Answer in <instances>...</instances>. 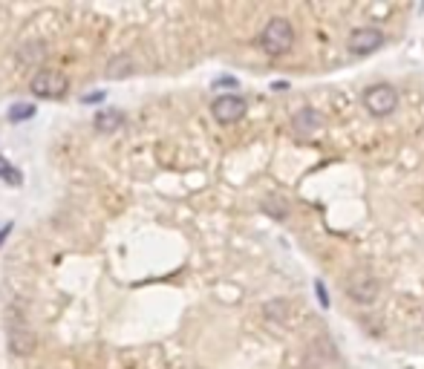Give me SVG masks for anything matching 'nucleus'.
<instances>
[{
    "label": "nucleus",
    "instance_id": "nucleus-1",
    "mask_svg": "<svg viewBox=\"0 0 424 369\" xmlns=\"http://www.w3.org/2000/svg\"><path fill=\"white\" fill-rule=\"evenodd\" d=\"M292 46H295V27L286 18H271L260 32V49L271 58H280L289 55Z\"/></svg>",
    "mask_w": 424,
    "mask_h": 369
},
{
    "label": "nucleus",
    "instance_id": "nucleus-2",
    "mask_svg": "<svg viewBox=\"0 0 424 369\" xmlns=\"http://www.w3.org/2000/svg\"><path fill=\"white\" fill-rule=\"evenodd\" d=\"M6 337L15 355H29L35 349V335L27 323V314H23L17 306L6 309Z\"/></svg>",
    "mask_w": 424,
    "mask_h": 369
},
{
    "label": "nucleus",
    "instance_id": "nucleus-3",
    "mask_svg": "<svg viewBox=\"0 0 424 369\" xmlns=\"http://www.w3.org/2000/svg\"><path fill=\"white\" fill-rule=\"evenodd\" d=\"M29 90H32L35 98H52V102H58V98H64L69 92V78L64 76V72H58V69L43 67V69H38L35 76H32Z\"/></svg>",
    "mask_w": 424,
    "mask_h": 369
},
{
    "label": "nucleus",
    "instance_id": "nucleus-4",
    "mask_svg": "<svg viewBox=\"0 0 424 369\" xmlns=\"http://www.w3.org/2000/svg\"><path fill=\"white\" fill-rule=\"evenodd\" d=\"M364 107H367V113L375 116V118L393 116L395 107H398V92H395L390 84H372V87H367V92H364Z\"/></svg>",
    "mask_w": 424,
    "mask_h": 369
},
{
    "label": "nucleus",
    "instance_id": "nucleus-5",
    "mask_svg": "<svg viewBox=\"0 0 424 369\" xmlns=\"http://www.w3.org/2000/svg\"><path fill=\"white\" fill-rule=\"evenodd\" d=\"M346 294L355 303L369 306V303L379 300V280H375L369 272H352L346 277Z\"/></svg>",
    "mask_w": 424,
    "mask_h": 369
},
{
    "label": "nucleus",
    "instance_id": "nucleus-6",
    "mask_svg": "<svg viewBox=\"0 0 424 369\" xmlns=\"http://www.w3.org/2000/svg\"><path fill=\"white\" fill-rule=\"evenodd\" d=\"M346 46H349L352 55H372L384 46V32L375 29V27H361V29H355L349 35Z\"/></svg>",
    "mask_w": 424,
    "mask_h": 369
},
{
    "label": "nucleus",
    "instance_id": "nucleus-7",
    "mask_svg": "<svg viewBox=\"0 0 424 369\" xmlns=\"http://www.w3.org/2000/svg\"><path fill=\"white\" fill-rule=\"evenodd\" d=\"M211 113L220 125H234V121H240L246 116V98L243 95H220L214 98V104H211Z\"/></svg>",
    "mask_w": 424,
    "mask_h": 369
},
{
    "label": "nucleus",
    "instance_id": "nucleus-8",
    "mask_svg": "<svg viewBox=\"0 0 424 369\" xmlns=\"http://www.w3.org/2000/svg\"><path fill=\"white\" fill-rule=\"evenodd\" d=\"M320 116H318V110H300L295 118H292V127H295V133H300V136H312L315 130H320Z\"/></svg>",
    "mask_w": 424,
    "mask_h": 369
},
{
    "label": "nucleus",
    "instance_id": "nucleus-9",
    "mask_svg": "<svg viewBox=\"0 0 424 369\" xmlns=\"http://www.w3.org/2000/svg\"><path fill=\"white\" fill-rule=\"evenodd\" d=\"M96 130L99 133H115L122 125H125V116L119 113V110H101V113H96Z\"/></svg>",
    "mask_w": 424,
    "mask_h": 369
},
{
    "label": "nucleus",
    "instance_id": "nucleus-10",
    "mask_svg": "<svg viewBox=\"0 0 424 369\" xmlns=\"http://www.w3.org/2000/svg\"><path fill=\"white\" fill-rule=\"evenodd\" d=\"M6 116H9L12 125H17V121H29V118L35 116V104H29V102H17V104L9 107Z\"/></svg>",
    "mask_w": 424,
    "mask_h": 369
},
{
    "label": "nucleus",
    "instance_id": "nucleus-11",
    "mask_svg": "<svg viewBox=\"0 0 424 369\" xmlns=\"http://www.w3.org/2000/svg\"><path fill=\"white\" fill-rule=\"evenodd\" d=\"M130 67V58H119V61H110V67H107V78H122V76H127V69Z\"/></svg>",
    "mask_w": 424,
    "mask_h": 369
},
{
    "label": "nucleus",
    "instance_id": "nucleus-12",
    "mask_svg": "<svg viewBox=\"0 0 424 369\" xmlns=\"http://www.w3.org/2000/svg\"><path fill=\"white\" fill-rule=\"evenodd\" d=\"M315 291H318V303H320L323 309H329V294H326L323 280H315Z\"/></svg>",
    "mask_w": 424,
    "mask_h": 369
},
{
    "label": "nucleus",
    "instance_id": "nucleus-13",
    "mask_svg": "<svg viewBox=\"0 0 424 369\" xmlns=\"http://www.w3.org/2000/svg\"><path fill=\"white\" fill-rule=\"evenodd\" d=\"M12 228H15V223H6L3 228H0V245H3V242L9 239V234H12Z\"/></svg>",
    "mask_w": 424,
    "mask_h": 369
},
{
    "label": "nucleus",
    "instance_id": "nucleus-14",
    "mask_svg": "<svg viewBox=\"0 0 424 369\" xmlns=\"http://www.w3.org/2000/svg\"><path fill=\"white\" fill-rule=\"evenodd\" d=\"M92 102H104V92H101V90H96L92 95H87V98H84V104H92Z\"/></svg>",
    "mask_w": 424,
    "mask_h": 369
},
{
    "label": "nucleus",
    "instance_id": "nucleus-15",
    "mask_svg": "<svg viewBox=\"0 0 424 369\" xmlns=\"http://www.w3.org/2000/svg\"><path fill=\"white\" fill-rule=\"evenodd\" d=\"M9 167H12V165H9V159H3V156H0V179H3V174H6Z\"/></svg>",
    "mask_w": 424,
    "mask_h": 369
},
{
    "label": "nucleus",
    "instance_id": "nucleus-16",
    "mask_svg": "<svg viewBox=\"0 0 424 369\" xmlns=\"http://www.w3.org/2000/svg\"><path fill=\"white\" fill-rule=\"evenodd\" d=\"M217 87H237L234 78H217Z\"/></svg>",
    "mask_w": 424,
    "mask_h": 369
}]
</instances>
